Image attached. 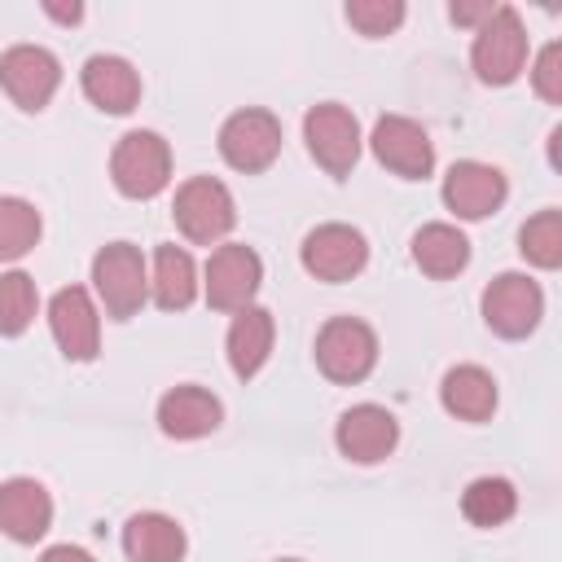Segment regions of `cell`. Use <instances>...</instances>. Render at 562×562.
<instances>
[{
    "label": "cell",
    "mask_w": 562,
    "mask_h": 562,
    "mask_svg": "<svg viewBox=\"0 0 562 562\" xmlns=\"http://www.w3.org/2000/svg\"><path fill=\"white\" fill-rule=\"evenodd\" d=\"M470 66H474V75H479L483 83H492V88L518 79V70L527 66V26H522L518 9L496 4V9L487 13V22L474 31Z\"/></svg>",
    "instance_id": "1"
},
{
    "label": "cell",
    "mask_w": 562,
    "mask_h": 562,
    "mask_svg": "<svg viewBox=\"0 0 562 562\" xmlns=\"http://www.w3.org/2000/svg\"><path fill=\"white\" fill-rule=\"evenodd\" d=\"M92 285H97V299L105 307V316L114 321H127L145 307L149 299V268H145V255L132 246V241H110L97 250L92 259Z\"/></svg>",
    "instance_id": "2"
},
{
    "label": "cell",
    "mask_w": 562,
    "mask_h": 562,
    "mask_svg": "<svg viewBox=\"0 0 562 562\" xmlns=\"http://www.w3.org/2000/svg\"><path fill=\"white\" fill-rule=\"evenodd\" d=\"M110 180L123 198H158L171 180V145L158 132H127L110 154Z\"/></svg>",
    "instance_id": "3"
},
{
    "label": "cell",
    "mask_w": 562,
    "mask_h": 562,
    "mask_svg": "<svg viewBox=\"0 0 562 562\" xmlns=\"http://www.w3.org/2000/svg\"><path fill=\"white\" fill-rule=\"evenodd\" d=\"M316 364L329 382H364L378 364V334L356 316H334L316 334Z\"/></svg>",
    "instance_id": "4"
},
{
    "label": "cell",
    "mask_w": 562,
    "mask_h": 562,
    "mask_svg": "<svg viewBox=\"0 0 562 562\" xmlns=\"http://www.w3.org/2000/svg\"><path fill=\"white\" fill-rule=\"evenodd\" d=\"M176 228L198 241V246H215L220 237H228V228L237 224V206H233V193L215 180V176H193L176 189Z\"/></svg>",
    "instance_id": "5"
},
{
    "label": "cell",
    "mask_w": 562,
    "mask_h": 562,
    "mask_svg": "<svg viewBox=\"0 0 562 562\" xmlns=\"http://www.w3.org/2000/svg\"><path fill=\"white\" fill-rule=\"evenodd\" d=\"M259 281H263V263L241 241H228V246L211 250L206 272H202V290H206V303L215 312H241V307H250V299L259 294Z\"/></svg>",
    "instance_id": "6"
},
{
    "label": "cell",
    "mask_w": 562,
    "mask_h": 562,
    "mask_svg": "<svg viewBox=\"0 0 562 562\" xmlns=\"http://www.w3.org/2000/svg\"><path fill=\"white\" fill-rule=\"evenodd\" d=\"M220 154L233 171H263L272 167V158L281 154V123L277 114L250 105V110H237L224 119L220 127Z\"/></svg>",
    "instance_id": "7"
},
{
    "label": "cell",
    "mask_w": 562,
    "mask_h": 562,
    "mask_svg": "<svg viewBox=\"0 0 562 562\" xmlns=\"http://www.w3.org/2000/svg\"><path fill=\"white\" fill-rule=\"evenodd\" d=\"M303 140L329 176H351V167L360 158V123L347 105H338V101L312 105L303 119Z\"/></svg>",
    "instance_id": "8"
},
{
    "label": "cell",
    "mask_w": 562,
    "mask_h": 562,
    "mask_svg": "<svg viewBox=\"0 0 562 562\" xmlns=\"http://www.w3.org/2000/svg\"><path fill=\"white\" fill-rule=\"evenodd\" d=\"M544 316V294L522 272H501L483 290V321L501 338H527Z\"/></svg>",
    "instance_id": "9"
},
{
    "label": "cell",
    "mask_w": 562,
    "mask_h": 562,
    "mask_svg": "<svg viewBox=\"0 0 562 562\" xmlns=\"http://www.w3.org/2000/svg\"><path fill=\"white\" fill-rule=\"evenodd\" d=\"M369 145H373V158L404 180H426L435 171V145H430L426 127L404 114H382L373 123Z\"/></svg>",
    "instance_id": "10"
},
{
    "label": "cell",
    "mask_w": 562,
    "mask_h": 562,
    "mask_svg": "<svg viewBox=\"0 0 562 562\" xmlns=\"http://www.w3.org/2000/svg\"><path fill=\"white\" fill-rule=\"evenodd\" d=\"M299 259L316 281H351L369 263V241L351 224H321L303 237Z\"/></svg>",
    "instance_id": "11"
},
{
    "label": "cell",
    "mask_w": 562,
    "mask_h": 562,
    "mask_svg": "<svg viewBox=\"0 0 562 562\" xmlns=\"http://www.w3.org/2000/svg\"><path fill=\"white\" fill-rule=\"evenodd\" d=\"M61 83V66L48 48L40 44H13L9 53H0V88L13 97V105L22 110H44L53 101Z\"/></svg>",
    "instance_id": "12"
},
{
    "label": "cell",
    "mask_w": 562,
    "mask_h": 562,
    "mask_svg": "<svg viewBox=\"0 0 562 562\" xmlns=\"http://www.w3.org/2000/svg\"><path fill=\"white\" fill-rule=\"evenodd\" d=\"M338 452L356 465H373V461H386L400 443V422L395 413H386L382 404H356L338 417Z\"/></svg>",
    "instance_id": "13"
},
{
    "label": "cell",
    "mask_w": 562,
    "mask_h": 562,
    "mask_svg": "<svg viewBox=\"0 0 562 562\" xmlns=\"http://www.w3.org/2000/svg\"><path fill=\"white\" fill-rule=\"evenodd\" d=\"M505 193H509V184L492 162L465 158V162H452L443 176V206L457 220H487L492 211H501Z\"/></svg>",
    "instance_id": "14"
},
{
    "label": "cell",
    "mask_w": 562,
    "mask_h": 562,
    "mask_svg": "<svg viewBox=\"0 0 562 562\" xmlns=\"http://www.w3.org/2000/svg\"><path fill=\"white\" fill-rule=\"evenodd\" d=\"M48 329L66 360H92L101 351V316L83 285H66L48 303Z\"/></svg>",
    "instance_id": "15"
},
{
    "label": "cell",
    "mask_w": 562,
    "mask_h": 562,
    "mask_svg": "<svg viewBox=\"0 0 562 562\" xmlns=\"http://www.w3.org/2000/svg\"><path fill=\"white\" fill-rule=\"evenodd\" d=\"M53 527V496L35 479L0 483V531L18 544H35Z\"/></svg>",
    "instance_id": "16"
},
{
    "label": "cell",
    "mask_w": 562,
    "mask_h": 562,
    "mask_svg": "<svg viewBox=\"0 0 562 562\" xmlns=\"http://www.w3.org/2000/svg\"><path fill=\"white\" fill-rule=\"evenodd\" d=\"M79 79H83V97L97 110H105V114H127L140 101V75H136V66L123 61V57H114V53L88 57Z\"/></svg>",
    "instance_id": "17"
},
{
    "label": "cell",
    "mask_w": 562,
    "mask_h": 562,
    "mask_svg": "<svg viewBox=\"0 0 562 562\" xmlns=\"http://www.w3.org/2000/svg\"><path fill=\"white\" fill-rule=\"evenodd\" d=\"M224 422V404L206 386H171L158 400V426L167 439H202Z\"/></svg>",
    "instance_id": "18"
},
{
    "label": "cell",
    "mask_w": 562,
    "mask_h": 562,
    "mask_svg": "<svg viewBox=\"0 0 562 562\" xmlns=\"http://www.w3.org/2000/svg\"><path fill=\"white\" fill-rule=\"evenodd\" d=\"M272 334H277V325H272V312L268 307H255L250 303V307L233 312V325H228V364H233V373L241 382L263 369V360L272 351Z\"/></svg>",
    "instance_id": "19"
},
{
    "label": "cell",
    "mask_w": 562,
    "mask_h": 562,
    "mask_svg": "<svg viewBox=\"0 0 562 562\" xmlns=\"http://www.w3.org/2000/svg\"><path fill=\"white\" fill-rule=\"evenodd\" d=\"M123 553L132 562H180L184 527L167 514H132L123 527Z\"/></svg>",
    "instance_id": "20"
},
{
    "label": "cell",
    "mask_w": 562,
    "mask_h": 562,
    "mask_svg": "<svg viewBox=\"0 0 562 562\" xmlns=\"http://www.w3.org/2000/svg\"><path fill=\"white\" fill-rule=\"evenodd\" d=\"M439 400L452 417L461 422H487L496 413V382L487 369L479 364H457L443 373V386H439Z\"/></svg>",
    "instance_id": "21"
},
{
    "label": "cell",
    "mask_w": 562,
    "mask_h": 562,
    "mask_svg": "<svg viewBox=\"0 0 562 562\" xmlns=\"http://www.w3.org/2000/svg\"><path fill=\"white\" fill-rule=\"evenodd\" d=\"M413 263H417L426 277H435V281L457 277V272L470 263V241H465V233L452 228V224H422V228L413 233Z\"/></svg>",
    "instance_id": "22"
},
{
    "label": "cell",
    "mask_w": 562,
    "mask_h": 562,
    "mask_svg": "<svg viewBox=\"0 0 562 562\" xmlns=\"http://www.w3.org/2000/svg\"><path fill=\"white\" fill-rule=\"evenodd\" d=\"M149 290H154V303H158L162 312H184V307L198 299V268H193V255L180 250V246H158V250H154Z\"/></svg>",
    "instance_id": "23"
},
{
    "label": "cell",
    "mask_w": 562,
    "mask_h": 562,
    "mask_svg": "<svg viewBox=\"0 0 562 562\" xmlns=\"http://www.w3.org/2000/svg\"><path fill=\"white\" fill-rule=\"evenodd\" d=\"M518 509V492L509 479H496V474H483L474 479L465 492H461V514L474 522V527H501L509 522Z\"/></svg>",
    "instance_id": "24"
},
{
    "label": "cell",
    "mask_w": 562,
    "mask_h": 562,
    "mask_svg": "<svg viewBox=\"0 0 562 562\" xmlns=\"http://www.w3.org/2000/svg\"><path fill=\"white\" fill-rule=\"evenodd\" d=\"M40 211L26 198H0V263L22 259L40 241Z\"/></svg>",
    "instance_id": "25"
},
{
    "label": "cell",
    "mask_w": 562,
    "mask_h": 562,
    "mask_svg": "<svg viewBox=\"0 0 562 562\" xmlns=\"http://www.w3.org/2000/svg\"><path fill=\"white\" fill-rule=\"evenodd\" d=\"M518 250L536 268H558L562 263V211H540L518 228Z\"/></svg>",
    "instance_id": "26"
},
{
    "label": "cell",
    "mask_w": 562,
    "mask_h": 562,
    "mask_svg": "<svg viewBox=\"0 0 562 562\" xmlns=\"http://www.w3.org/2000/svg\"><path fill=\"white\" fill-rule=\"evenodd\" d=\"M35 307H40L35 281L26 272H0V338L26 334V325L35 321Z\"/></svg>",
    "instance_id": "27"
},
{
    "label": "cell",
    "mask_w": 562,
    "mask_h": 562,
    "mask_svg": "<svg viewBox=\"0 0 562 562\" xmlns=\"http://www.w3.org/2000/svg\"><path fill=\"white\" fill-rule=\"evenodd\" d=\"M347 22L360 35L382 40V35H391L404 22V4L400 0H347Z\"/></svg>",
    "instance_id": "28"
},
{
    "label": "cell",
    "mask_w": 562,
    "mask_h": 562,
    "mask_svg": "<svg viewBox=\"0 0 562 562\" xmlns=\"http://www.w3.org/2000/svg\"><path fill=\"white\" fill-rule=\"evenodd\" d=\"M531 83H536V92L549 105H562V44H544L540 48L536 70H531Z\"/></svg>",
    "instance_id": "29"
},
{
    "label": "cell",
    "mask_w": 562,
    "mask_h": 562,
    "mask_svg": "<svg viewBox=\"0 0 562 562\" xmlns=\"http://www.w3.org/2000/svg\"><path fill=\"white\" fill-rule=\"evenodd\" d=\"M492 9H496V4H487V0H479V4L452 0V4H448V18H452L457 26H474V31H479V26L487 22V13H492Z\"/></svg>",
    "instance_id": "30"
},
{
    "label": "cell",
    "mask_w": 562,
    "mask_h": 562,
    "mask_svg": "<svg viewBox=\"0 0 562 562\" xmlns=\"http://www.w3.org/2000/svg\"><path fill=\"white\" fill-rule=\"evenodd\" d=\"M40 562H92V553L79 549V544H53V549L40 553Z\"/></svg>",
    "instance_id": "31"
},
{
    "label": "cell",
    "mask_w": 562,
    "mask_h": 562,
    "mask_svg": "<svg viewBox=\"0 0 562 562\" xmlns=\"http://www.w3.org/2000/svg\"><path fill=\"white\" fill-rule=\"evenodd\" d=\"M44 13H48V18H57V22H79V18H83V9H79V4H53V0H44Z\"/></svg>",
    "instance_id": "32"
},
{
    "label": "cell",
    "mask_w": 562,
    "mask_h": 562,
    "mask_svg": "<svg viewBox=\"0 0 562 562\" xmlns=\"http://www.w3.org/2000/svg\"><path fill=\"white\" fill-rule=\"evenodd\" d=\"M281 562H299V558H281Z\"/></svg>",
    "instance_id": "33"
}]
</instances>
